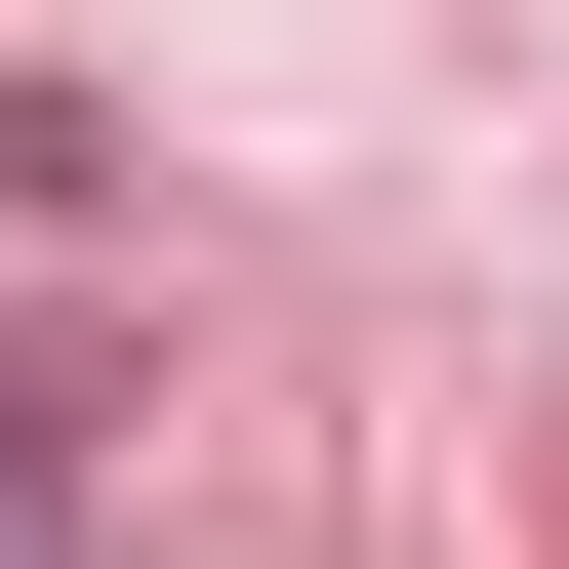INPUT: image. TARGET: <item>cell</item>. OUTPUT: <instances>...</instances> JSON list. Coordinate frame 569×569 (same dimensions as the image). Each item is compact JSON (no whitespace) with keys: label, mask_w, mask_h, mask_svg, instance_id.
Here are the masks:
<instances>
[{"label":"cell","mask_w":569,"mask_h":569,"mask_svg":"<svg viewBox=\"0 0 569 569\" xmlns=\"http://www.w3.org/2000/svg\"><path fill=\"white\" fill-rule=\"evenodd\" d=\"M41 488H82V367H41V326H0V529H41Z\"/></svg>","instance_id":"obj_1"}]
</instances>
